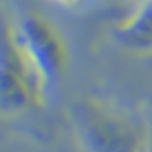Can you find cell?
<instances>
[{
    "label": "cell",
    "instance_id": "1",
    "mask_svg": "<svg viewBox=\"0 0 152 152\" xmlns=\"http://www.w3.org/2000/svg\"><path fill=\"white\" fill-rule=\"evenodd\" d=\"M74 126L86 152H145L151 135L137 118L99 99L77 104Z\"/></svg>",
    "mask_w": 152,
    "mask_h": 152
},
{
    "label": "cell",
    "instance_id": "2",
    "mask_svg": "<svg viewBox=\"0 0 152 152\" xmlns=\"http://www.w3.org/2000/svg\"><path fill=\"white\" fill-rule=\"evenodd\" d=\"M48 89L15 41L12 26L5 24L0 46V113L4 118H17L41 108Z\"/></svg>",
    "mask_w": 152,
    "mask_h": 152
},
{
    "label": "cell",
    "instance_id": "3",
    "mask_svg": "<svg viewBox=\"0 0 152 152\" xmlns=\"http://www.w3.org/2000/svg\"><path fill=\"white\" fill-rule=\"evenodd\" d=\"M12 29L21 51L45 87H55L69 67V48L56 26L45 15L29 12Z\"/></svg>",
    "mask_w": 152,
    "mask_h": 152
},
{
    "label": "cell",
    "instance_id": "4",
    "mask_svg": "<svg viewBox=\"0 0 152 152\" xmlns=\"http://www.w3.org/2000/svg\"><path fill=\"white\" fill-rule=\"evenodd\" d=\"M115 39L133 55H152V0H144L135 12L120 22Z\"/></svg>",
    "mask_w": 152,
    "mask_h": 152
},
{
    "label": "cell",
    "instance_id": "5",
    "mask_svg": "<svg viewBox=\"0 0 152 152\" xmlns=\"http://www.w3.org/2000/svg\"><path fill=\"white\" fill-rule=\"evenodd\" d=\"M53 2L60 4V5H63V7H72V5H77L80 0H53Z\"/></svg>",
    "mask_w": 152,
    "mask_h": 152
},
{
    "label": "cell",
    "instance_id": "6",
    "mask_svg": "<svg viewBox=\"0 0 152 152\" xmlns=\"http://www.w3.org/2000/svg\"><path fill=\"white\" fill-rule=\"evenodd\" d=\"M145 152H152V132H151V135H149V144H147V151Z\"/></svg>",
    "mask_w": 152,
    "mask_h": 152
}]
</instances>
